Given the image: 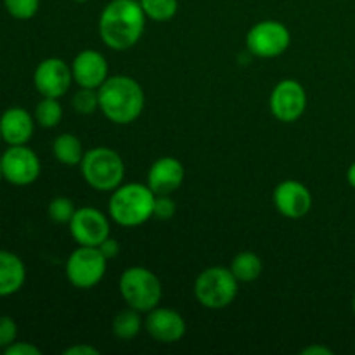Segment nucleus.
<instances>
[{
	"label": "nucleus",
	"mask_w": 355,
	"mask_h": 355,
	"mask_svg": "<svg viewBox=\"0 0 355 355\" xmlns=\"http://www.w3.org/2000/svg\"><path fill=\"white\" fill-rule=\"evenodd\" d=\"M146 19L137 0H111L99 16L101 40L111 51H127L141 40Z\"/></svg>",
	"instance_id": "nucleus-1"
},
{
	"label": "nucleus",
	"mask_w": 355,
	"mask_h": 355,
	"mask_svg": "<svg viewBox=\"0 0 355 355\" xmlns=\"http://www.w3.org/2000/svg\"><path fill=\"white\" fill-rule=\"evenodd\" d=\"M99 110L111 123L130 125L142 114L146 104L141 83L127 75L110 76L97 89Z\"/></svg>",
	"instance_id": "nucleus-2"
},
{
	"label": "nucleus",
	"mask_w": 355,
	"mask_h": 355,
	"mask_svg": "<svg viewBox=\"0 0 355 355\" xmlns=\"http://www.w3.org/2000/svg\"><path fill=\"white\" fill-rule=\"evenodd\" d=\"M155 198L156 194L148 184H121L111 193L107 205L111 220L121 227H139L146 224L149 218H153Z\"/></svg>",
	"instance_id": "nucleus-3"
},
{
	"label": "nucleus",
	"mask_w": 355,
	"mask_h": 355,
	"mask_svg": "<svg viewBox=\"0 0 355 355\" xmlns=\"http://www.w3.org/2000/svg\"><path fill=\"white\" fill-rule=\"evenodd\" d=\"M78 166L83 180L99 193H113L123 184V158L114 149L106 146L85 151V156Z\"/></svg>",
	"instance_id": "nucleus-4"
},
{
	"label": "nucleus",
	"mask_w": 355,
	"mask_h": 355,
	"mask_svg": "<svg viewBox=\"0 0 355 355\" xmlns=\"http://www.w3.org/2000/svg\"><path fill=\"white\" fill-rule=\"evenodd\" d=\"M120 295L128 307L142 314L158 307L163 297V286L159 277L151 269L142 266L128 267L120 276Z\"/></svg>",
	"instance_id": "nucleus-5"
},
{
	"label": "nucleus",
	"mask_w": 355,
	"mask_h": 355,
	"mask_svg": "<svg viewBox=\"0 0 355 355\" xmlns=\"http://www.w3.org/2000/svg\"><path fill=\"white\" fill-rule=\"evenodd\" d=\"M239 281L229 267H208L201 270L194 281V297L203 307L218 311L225 309L236 300L239 290Z\"/></svg>",
	"instance_id": "nucleus-6"
},
{
	"label": "nucleus",
	"mask_w": 355,
	"mask_h": 355,
	"mask_svg": "<svg viewBox=\"0 0 355 355\" xmlns=\"http://www.w3.org/2000/svg\"><path fill=\"white\" fill-rule=\"evenodd\" d=\"M107 262L97 246H78L66 260V277L76 290H92L103 281Z\"/></svg>",
	"instance_id": "nucleus-7"
},
{
	"label": "nucleus",
	"mask_w": 355,
	"mask_h": 355,
	"mask_svg": "<svg viewBox=\"0 0 355 355\" xmlns=\"http://www.w3.org/2000/svg\"><path fill=\"white\" fill-rule=\"evenodd\" d=\"M291 44V33L281 21L266 19L252 26L246 35V47L253 55L272 59L284 54Z\"/></svg>",
	"instance_id": "nucleus-8"
},
{
	"label": "nucleus",
	"mask_w": 355,
	"mask_h": 355,
	"mask_svg": "<svg viewBox=\"0 0 355 355\" xmlns=\"http://www.w3.org/2000/svg\"><path fill=\"white\" fill-rule=\"evenodd\" d=\"M0 162H2L3 179L12 186H30L40 177V159L33 149L28 148V144L9 146L0 156Z\"/></svg>",
	"instance_id": "nucleus-9"
},
{
	"label": "nucleus",
	"mask_w": 355,
	"mask_h": 355,
	"mask_svg": "<svg viewBox=\"0 0 355 355\" xmlns=\"http://www.w3.org/2000/svg\"><path fill=\"white\" fill-rule=\"evenodd\" d=\"M269 107L272 116L283 123L300 120L307 110V92L304 85L293 78L281 80L270 92Z\"/></svg>",
	"instance_id": "nucleus-10"
},
{
	"label": "nucleus",
	"mask_w": 355,
	"mask_h": 355,
	"mask_svg": "<svg viewBox=\"0 0 355 355\" xmlns=\"http://www.w3.org/2000/svg\"><path fill=\"white\" fill-rule=\"evenodd\" d=\"M73 83L71 64L61 58H47L33 71V85L42 97L61 99Z\"/></svg>",
	"instance_id": "nucleus-11"
},
{
	"label": "nucleus",
	"mask_w": 355,
	"mask_h": 355,
	"mask_svg": "<svg viewBox=\"0 0 355 355\" xmlns=\"http://www.w3.org/2000/svg\"><path fill=\"white\" fill-rule=\"evenodd\" d=\"M68 227L78 246H99L111 231L110 218L92 207L76 208Z\"/></svg>",
	"instance_id": "nucleus-12"
},
{
	"label": "nucleus",
	"mask_w": 355,
	"mask_h": 355,
	"mask_svg": "<svg viewBox=\"0 0 355 355\" xmlns=\"http://www.w3.org/2000/svg\"><path fill=\"white\" fill-rule=\"evenodd\" d=\"M144 329L155 342L172 345L186 335V321L182 314L170 307H155L144 319Z\"/></svg>",
	"instance_id": "nucleus-13"
},
{
	"label": "nucleus",
	"mask_w": 355,
	"mask_h": 355,
	"mask_svg": "<svg viewBox=\"0 0 355 355\" xmlns=\"http://www.w3.org/2000/svg\"><path fill=\"white\" fill-rule=\"evenodd\" d=\"M272 201L283 217L298 220L304 218L312 208V194L305 184L298 180H283L274 189Z\"/></svg>",
	"instance_id": "nucleus-14"
},
{
	"label": "nucleus",
	"mask_w": 355,
	"mask_h": 355,
	"mask_svg": "<svg viewBox=\"0 0 355 355\" xmlns=\"http://www.w3.org/2000/svg\"><path fill=\"white\" fill-rule=\"evenodd\" d=\"M73 82L85 89H99L110 78V66L106 58L94 49L78 52L71 62Z\"/></svg>",
	"instance_id": "nucleus-15"
},
{
	"label": "nucleus",
	"mask_w": 355,
	"mask_h": 355,
	"mask_svg": "<svg viewBox=\"0 0 355 355\" xmlns=\"http://www.w3.org/2000/svg\"><path fill=\"white\" fill-rule=\"evenodd\" d=\"M186 177L184 165L173 156H162L156 159L148 172V186L155 194H173L180 189Z\"/></svg>",
	"instance_id": "nucleus-16"
},
{
	"label": "nucleus",
	"mask_w": 355,
	"mask_h": 355,
	"mask_svg": "<svg viewBox=\"0 0 355 355\" xmlns=\"http://www.w3.org/2000/svg\"><path fill=\"white\" fill-rule=\"evenodd\" d=\"M35 116L24 107L12 106L0 114L2 141L7 146L28 144L35 132Z\"/></svg>",
	"instance_id": "nucleus-17"
},
{
	"label": "nucleus",
	"mask_w": 355,
	"mask_h": 355,
	"mask_svg": "<svg viewBox=\"0 0 355 355\" xmlns=\"http://www.w3.org/2000/svg\"><path fill=\"white\" fill-rule=\"evenodd\" d=\"M26 281L24 262L12 252L0 250V297L16 295Z\"/></svg>",
	"instance_id": "nucleus-18"
},
{
	"label": "nucleus",
	"mask_w": 355,
	"mask_h": 355,
	"mask_svg": "<svg viewBox=\"0 0 355 355\" xmlns=\"http://www.w3.org/2000/svg\"><path fill=\"white\" fill-rule=\"evenodd\" d=\"M52 155L61 165L76 166L82 163L85 149L75 134H61L52 142Z\"/></svg>",
	"instance_id": "nucleus-19"
},
{
	"label": "nucleus",
	"mask_w": 355,
	"mask_h": 355,
	"mask_svg": "<svg viewBox=\"0 0 355 355\" xmlns=\"http://www.w3.org/2000/svg\"><path fill=\"white\" fill-rule=\"evenodd\" d=\"M229 269H231V272L234 274L239 283H253V281L262 276L263 263L257 253L241 252L232 259Z\"/></svg>",
	"instance_id": "nucleus-20"
},
{
	"label": "nucleus",
	"mask_w": 355,
	"mask_h": 355,
	"mask_svg": "<svg viewBox=\"0 0 355 355\" xmlns=\"http://www.w3.org/2000/svg\"><path fill=\"white\" fill-rule=\"evenodd\" d=\"M142 328H144V321L141 318V312L132 307L120 311L113 319V335L121 342L134 340Z\"/></svg>",
	"instance_id": "nucleus-21"
},
{
	"label": "nucleus",
	"mask_w": 355,
	"mask_h": 355,
	"mask_svg": "<svg viewBox=\"0 0 355 355\" xmlns=\"http://www.w3.org/2000/svg\"><path fill=\"white\" fill-rule=\"evenodd\" d=\"M35 121L42 128H54L62 120V106L55 97H42L40 103L35 107Z\"/></svg>",
	"instance_id": "nucleus-22"
},
{
	"label": "nucleus",
	"mask_w": 355,
	"mask_h": 355,
	"mask_svg": "<svg viewBox=\"0 0 355 355\" xmlns=\"http://www.w3.org/2000/svg\"><path fill=\"white\" fill-rule=\"evenodd\" d=\"M146 17L156 23H165L175 17L179 10V0H139Z\"/></svg>",
	"instance_id": "nucleus-23"
},
{
	"label": "nucleus",
	"mask_w": 355,
	"mask_h": 355,
	"mask_svg": "<svg viewBox=\"0 0 355 355\" xmlns=\"http://www.w3.org/2000/svg\"><path fill=\"white\" fill-rule=\"evenodd\" d=\"M75 211V203H73V200H69L66 196H55L49 201L47 215L55 224H69Z\"/></svg>",
	"instance_id": "nucleus-24"
},
{
	"label": "nucleus",
	"mask_w": 355,
	"mask_h": 355,
	"mask_svg": "<svg viewBox=\"0 0 355 355\" xmlns=\"http://www.w3.org/2000/svg\"><path fill=\"white\" fill-rule=\"evenodd\" d=\"M73 110L78 114H92L94 111L99 110V94L96 89H85L78 87L71 99Z\"/></svg>",
	"instance_id": "nucleus-25"
},
{
	"label": "nucleus",
	"mask_w": 355,
	"mask_h": 355,
	"mask_svg": "<svg viewBox=\"0 0 355 355\" xmlns=\"http://www.w3.org/2000/svg\"><path fill=\"white\" fill-rule=\"evenodd\" d=\"M2 2L7 14L19 21L31 19L40 9V0H2Z\"/></svg>",
	"instance_id": "nucleus-26"
},
{
	"label": "nucleus",
	"mask_w": 355,
	"mask_h": 355,
	"mask_svg": "<svg viewBox=\"0 0 355 355\" xmlns=\"http://www.w3.org/2000/svg\"><path fill=\"white\" fill-rule=\"evenodd\" d=\"M177 214V205L172 194H156L155 207H153V218L156 220H170Z\"/></svg>",
	"instance_id": "nucleus-27"
},
{
	"label": "nucleus",
	"mask_w": 355,
	"mask_h": 355,
	"mask_svg": "<svg viewBox=\"0 0 355 355\" xmlns=\"http://www.w3.org/2000/svg\"><path fill=\"white\" fill-rule=\"evenodd\" d=\"M17 340V324L9 315H0V350H6Z\"/></svg>",
	"instance_id": "nucleus-28"
},
{
	"label": "nucleus",
	"mask_w": 355,
	"mask_h": 355,
	"mask_svg": "<svg viewBox=\"0 0 355 355\" xmlns=\"http://www.w3.org/2000/svg\"><path fill=\"white\" fill-rule=\"evenodd\" d=\"M7 355H42V350L30 342H14L3 350Z\"/></svg>",
	"instance_id": "nucleus-29"
},
{
	"label": "nucleus",
	"mask_w": 355,
	"mask_h": 355,
	"mask_svg": "<svg viewBox=\"0 0 355 355\" xmlns=\"http://www.w3.org/2000/svg\"><path fill=\"white\" fill-rule=\"evenodd\" d=\"M97 248L101 250V253H103V255L106 257L107 260H113V259H116L118 253H120V243H118L116 239L111 238V236H110V238L104 239V241L101 243Z\"/></svg>",
	"instance_id": "nucleus-30"
},
{
	"label": "nucleus",
	"mask_w": 355,
	"mask_h": 355,
	"mask_svg": "<svg viewBox=\"0 0 355 355\" xmlns=\"http://www.w3.org/2000/svg\"><path fill=\"white\" fill-rule=\"evenodd\" d=\"M64 355H99V349L92 345H73L62 352Z\"/></svg>",
	"instance_id": "nucleus-31"
},
{
	"label": "nucleus",
	"mask_w": 355,
	"mask_h": 355,
	"mask_svg": "<svg viewBox=\"0 0 355 355\" xmlns=\"http://www.w3.org/2000/svg\"><path fill=\"white\" fill-rule=\"evenodd\" d=\"M302 355H333V350L322 345H309L302 350Z\"/></svg>",
	"instance_id": "nucleus-32"
},
{
	"label": "nucleus",
	"mask_w": 355,
	"mask_h": 355,
	"mask_svg": "<svg viewBox=\"0 0 355 355\" xmlns=\"http://www.w3.org/2000/svg\"><path fill=\"white\" fill-rule=\"evenodd\" d=\"M347 180H349L350 187L355 189V162L349 166V170H347Z\"/></svg>",
	"instance_id": "nucleus-33"
},
{
	"label": "nucleus",
	"mask_w": 355,
	"mask_h": 355,
	"mask_svg": "<svg viewBox=\"0 0 355 355\" xmlns=\"http://www.w3.org/2000/svg\"><path fill=\"white\" fill-rule=\"evenodd\" d=\"M352 311H354V314H355V295H354V298H352Z\"/></svg>",
	"instance_id": "nucleus-34"
},
{
	"label": "nucleus",
	"mask_w": 355,
	"mask_h": 355,
	"mask_svg": "<svg viewBox=\"0 0 355 355\" xmlns=\"http://www.w3.org/2000/svg\"><path fill=\"white\" fill-rule=\"evenodd\" d=\"M3 179V175H2V162H0V180Z\"/></svg>",
	"instance_id": "nucleus-35"
},
{
	"label": "nucleus",
	"mask_w": 355,
	"mask_h": 355,
	"mask_svg": "<svg viewBox=\"0 0 355 355\" xmlns=\"http://www.w3.org/2000/svg\"><path fill=\"white\" fill-rule=\"evenodd\" d=\"M73 2H87V0H73Z\"/></svg>",
	"instance_id": "nucleus-36"
},
{
	"label": "nucleus",
	"mask_w": 355,
	"mask_h": 355,
	"mask_svg": "<svg viewBox=\"0 0 355 355\" xmlns=\"http://www.w3.org/2000/svg\"><path fill=\"white\" fill-rule=\"evenodd\" d=\"M0 142H2V130H0Z\"/></svg>",
	"instance_id": "nucleus-37"
}]
</instances>
